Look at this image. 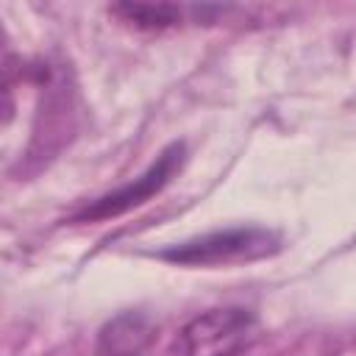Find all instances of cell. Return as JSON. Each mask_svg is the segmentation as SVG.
I'll return each instance as SVG.
<instances>
[{"label":"cell","instance_id":"cell-4","mask_svg":"<svg viewBox=\"0 0 356 356\" xmlns=\"http://www.w3.org/2000/svg\"><path fill=\"white\" fill-rule=\"evenodd\" d=\"M156 334L153 320L145 312H120L95 339V356H142Z\"/></svg>","mask_w":356,"mask_h":356},{"label":"cell","instance_id":"cell-3","mask_svg":"<svg viewBox=\"0 0 356 356\" xmlns=\"http://www.w3.org/2000/svg\"><path fill=\"white\" fill-rule=\"evenodd\" d=\"M184 159H186V147L184 142H172L167 145L156 161L134 181L100 195L97 200H92L89 206H83L78 214H72L75 222H95V220H108V217H117V214H125L142 203H147L153 195H159L172 178L175 172L184 167Z\"/></svg>","mask_w":356,"mask_h":356},{"label":"cell","instance_id":"cell-1","mask_svg":"<svg viewBox=\"0 0 356 356\" xmlns=\"http://www.w3.org/2000/svg\"><path fill=\"white\" fill-rule=\"evenodd\" d=\"M259 334V320L250 309L225 306L192 317L170 342V356H239Z\"/></svg>","mask_w":356,"mask_h":356},{"label":"cell","instance_id":"cell-2","mask_svg":"<svg viewBox=\"0 0 356 356\" xmlns=\"http://www.w3.org/2000/svg\"><path fill=\"white\" fill-rule=\"evenodd\" d=\"M281 250V236L275 231L248 225V228H225L211 231L181 245H170L159 253V259L181 264V267H217L236 261H256Z\"/></svg>","mask_w":356,"mask_h":356},{"label":"cell","instance_id":"cell-5","mask_svg":"<svg viewBox=\"0 0 356 356\" xmlns=\"http://www.w3.org/2000/svg\"><path fill=\"white\" fill-rule=\"evenodd\" d=\"M111 14L142 31H159L181 22V8L170 3H117L111 6Z\"/></svg>","mask_w":356,"mask_h":356}]
</instances>
